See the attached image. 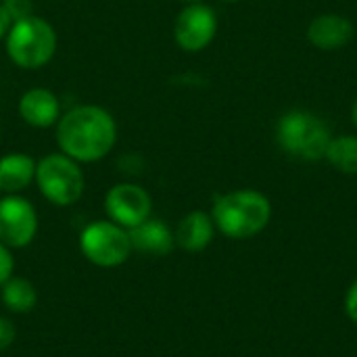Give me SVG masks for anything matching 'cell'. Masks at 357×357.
Masks as SVG:
<instances>
[{
	"instance_id": "cell-1",
	"label": "cell",
	"mask_w": 357,
	"mask_h": 357,
	"mask_svg": "<svg viewBox=\"0 0 357 357\" xmlns=\"http://www.w3.org/2000/svg\"><path fill=\"white\" fill-rule=\"evenodd\" d=\"M56 142L63 155L77 163L105 159L117 142L113 115L98 105H77L56 121Z\"/></svg>"
},
{
	"instance_id": "cell-2",
	"label": "cell",
	"mask_w": 357,
	"mask_h": 357,
	"mask_svg": "<svg viewBox=\"0 0 357 357\" xmlns=\"http://www.w3.org/2000/svg\"><path fill=\"white\" fill-rule=\"evenodd\" d=\"M272 218L270 199L253 188L232 190L215 199L211 220L215 230L228 238H253L266 230Z\"/></svg>"
},
{
	"instance_id": "cell-3",
	"label": "cell",
	"mask_w": 357,
	"mask_h": 357,
	"mask_svg": "<svg viewBox=\"0 0 357 357\" xmlns=\"http://www.w3.org/2000/svg\"><path fill=\"white\" fill-rule=\"evenodd\" d=\"M331 138L326 121L310 111H287L276 123V140L280 149L301 161L324 159Z\"/></svg>"
},
{
	"instance_id": "cell-4",
	"label": "cell",
	"mask_w": 357,
	"mask_h": 357,
	"mask_svg": "<svg viewBox=\"0 0 357 357\" xmlns=\"http://www.w3.org/2000/svg\"><path fill=\"white\" fill-rule=\"evenodd\" d=\"M4 40L10 61L21 69H40L56 52L54 27L36 15L13 21Z\"/></svg>"
},
{
	"instance_id": "cell-5",
	"label": "cell",
	"mask_w": 357,
	"mask_h": 357,
	"mask_svg": "<svg viewBox=\"0 0 357 357\" xmlns=\"http://www.w3.org/2000/svg\"><path fill=\"white\" fill-rule=\"evenodd\" d=\"M36 184L42 197L56 207L75 205L86 188L79 163L63 153H50L36 163Z\"/></svg>"
},
{
	"instance_id": "cell-6",
	"label": "cell",
	"mask_w": 357,
	"mask_h": 357,
	"mask_svg": "<svg viewBox=\"0 0 357 357\" xmlns=\"http://www.w3.org/2000/svg\"><path fill=\"white\" fill-rule=\"evenodd\" d=\"M82 255L98 268H117L132 255L130 232L111 220L90 222L79 232Z\"/></svg>"
},
{
	"instance_id": "cell-7",
	"label": "cell",
	"mask_w": 357,
	"mask_h": 357,
	"mask_svg": "<svg viewBox=\"0 0 357 357\" xmlns=\"http://www.w3.org/2000/svg\"><path fill=\"white\" fill-rule=\"evenodd\" d=\"M218 33V17L211 6L205 2H190L186 4L174 23V38L176 44L186 52H201L205 50Z\"/></svg>"
},
{
	"instance_id": "cell-8",
	"label": "cell",
	"mask_w": 357,
	"mask_h": 357,
	"mask_svg": "<svg viewBox=\"0 0 357 357\" xmlns=\"http://www.w3.org/2000/svg\"><path fill=\"white\" fill-rule=\"evenodd\" d=\"M38 234V213L33 205L19 197L6 195L0 199V243L8 249H25Z\"/></svg>"
},
{
	"instance_id": "cell-9",
	"label": "cell",
	"mask_w": 357,
	"mask_h": 357,
	"mask_svg": "<svg viewBox=\"0 0 357 357\" xmlns=\"http://www.w3.org/2000/svg\"><path fill=\"white\" fill-rule=\"evenodd\" d=\"M105 211L111 222L130 230L151 218L153 199L138 184H130V182L115 184L109 188L105 197Z\"/></svg>"
},
{
	"instance_id": "cell-10",
	"label": "cell",
	"mask_w": 357,
	"mask_h": 357,
	"mask_svg": "<svg viewBox=\"0 0 357 357\" xmlns=\"http://www.w3.org/2000/svg\"><path fill=\"white\" fill-rule=\"evenodd\" d=\"M354 23L339 13H322L314 17L307 25V42L324 52H333L347 46L354 40Z\"/></svg>"
},
{
	"instance_id": "cell-11",
	"label": "cell",
	"mask_w": 357,
	"mask_h": 357,
	"mask_svg": "<svg viewBox=\"0 0 357 357\" xmlns=\"http://www.w3.org/2000/svg\"><path fill=\"white\" fill-rule=\"evenodd\" d=\"M19 115L31 128H50L61 119V102L48 88H31L19 100Z\"/></svg>"
},
{
	"instance_id": "cell-12",
	"label": "cell",
	"mask_w": 357,
	"mask_h": 357,
	"mask_svg": "<svg viewBox=\"0 0 357 357\" xmlns=\"http://www.w3.org/2000/svg\"><path fill=\"white\" fill-rule=\"evenodd\" d=\"M213 234H215V224L211 220V213L197 209V211L186 213L180 220V224L174 232V238L180 249H184L188 253H199L211 245Z\"/></svg>"
},
{
	"instance_id": "cell-13",
	"label": "cell",
	"mask_w": 357,
	"mask_h": 357,
	"mask_svg": "<svg viewBox=\"0 0 357 357\" xmlns=\"http://www.w3.org/2000/svg\"><path fill=\"white\" fill-rule=\"evenodd\" d=\"M130 232V241H132V249L140 251V253H149V255H167L174 247H176V238L174 232L167 228L165 222L161 220H144L142 224L134 226L128 230Z\"/></svg>"
},
{
	"instance_id": "cell-14",
	"label": "cell",
	"mask_w": 357,
	"mask_h": 357,
	"mask_svg": "<svg viewBox=\"0 0 357 357\" xmlns=\"http://www.w3.org/2000/svg\"><path fill=\"white\" fill-rule=\"evenodd\" d=\"M36 180V161L25 153L0 157V192L17 195Z\"/></svg>"
},
{
	"instance_id": "cell-15",
	"label": "cell",
	"mask_w": 357,
	"mask_h": 357,
	"mask_svg": "<svg viewBox=\"0 0 357 357\" xmlns=\"http://www.w3.org/2000/svg\"><path fill=\"white\" fill-rule=\"evenodd\" d=\"M2 303L13 314H29L38 303L36 287L21 276H10L2 284Z\"/></svg>"
},
{
	"instance_id": "cell-16",
	"label": "cell",
	"mask_w": 357,
	"mask_h": 357,
	"mask_svg": "<svg viewBox=\"0 0 357 357\" xmlns=\"http://www.w3.org/2000/svg\"><path fill=\"white\" fill-rule=\"evenodd\" d=\"M324 159L337 172L347 174V176H357V136L354 134L333 136Z\"/></svg>"
},
{
	"instance_id": "cell-17",
	"label": "cell",
	"mask_w": 357,
	"mask_h": 357,
	"mask_svg": "<svg viewBox=\"0 0 357 357\" xmlns=\"http://www.w3.org/2000/svg\"><path fill=\"white\" fill-rule=\"evenodd\" d=\"M0 4L4 6V10L8 13V17H10L13 21H19V19H23V17L33 15V4H31V0H2Z\"/></svg>"
},
{
	"instance_id": "cell-18",
	"label": "cell",
	"mask_w": 357,
	"mask_h": 357,
	"mask_svg": "<svg viewBox=\"0 0 357 357\" xmlns=\"http://www.w3.org/2000/svg\"><path fill=\"white\" fill-rule=\"evenodd\" d=\"M15 272V259H13V253L6 245L0 243V287L13 276Z\"/></svg>"
},
{
	"instance_id": "cell-19",
	"label": "cell",
	"mask_w": 357,
	"mask_h": 357,
	"mask_svg": "<svg viewBox=\"0 0 357 357\" xmlns=\"http://www.w3.org/2000/svg\"><path fill=\"white\" fill-rule=\"evenodd\" d=\"M17 337V328L8 318H0V351L8 349Z\"/></svg>"
},
{
	"instance_id": "cell-20",
	"label": "cell",
	"mask_w": 357,
	"mask_h": 357,
	"mask_svg": "<svg viewBox=\"0 0 357 357\" xmlns=\"http://www.w3.org/2000/svg\"><path fill=\"white\" fill-rule=\"evenodd\" d=\"M345 312H347L349 320L357 324V280L351 284V289L347 291V297H345Z\"/></svg>"
},
{
	"instance_id": "cell-21",
	"label": "cell",
	"mask_w": 357,
	"mask_h": 357,
	"mask_svg": "<svg viewBox=\"0 0 357 357\" xmlns=\"http://www.w3.org/2000/svg\"><path fill=\"white\" fill-rule=\"evenodd\" d=\"M10 25H13V19L8 17V13H6V10H4V6L0 4V40H4V38H6V33H8Z\"/></svg>"
},
{
	"instance_id": "cell-22",
	"label": "cell",
	"mask_w": 357,
	"mask_h": 357,
	"mask_svg": "<svg viewBox=\"0 0 357 357\" xmlns=\"http://www.w3.org/2000/svg\"><path fill=\"white\" fill-rule=\"evenodd\" d=\"M351 121H354V126H356L357 130V98L354 100V107H351Z\"/></svg>"
},
{
	"instance_id": "cell-23",
	"label": "cell",
	"mask_w": 357,
	"mask_h": 357,
	"mask_svg": "<svg viewBox=\"0 0 357 357\" xmlns=\"http://www.w3.org/2000/svg\"><path fill=\"white\" fill-rule=\"evenodd\" d=\"M182 2H186V4H190V2H203V0H182Z\"/></svg>"
},
{
	"instance_id": "cell-24",
	"label": "cell",
	"mask_w": 357,
	"mask_h": 357,
	"mask_svg": "<svg viewBox=\"0 0 357 357\" xmlns=\"http://www.w3.org/2000/svg\"><path fill=\"white\" fill-rule=\"evenodd\" d=\"M224 2H238V0H224Z\"/></svg>"
}]
</instances>
